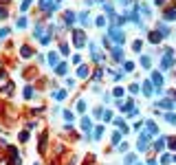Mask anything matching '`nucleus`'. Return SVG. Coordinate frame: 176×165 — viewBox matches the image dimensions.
<instances>
[{"label":"nucleus","mask_w":176,"mask_h":165,"mask_svg":"<svg viewBox=\"0 0 176 165\" xmlns=\"http://www.w3.org/2000/svg\"><path fill=\"white\" fill-rule=\"evenodd\" d=\"M110 35L117 40V44H123V31H119L117 26H110Z\"/></svg>","instance_id":"1"},{"label":"nucleus","mask_w":176,"mask_h":165,"mask_svg":"<svg viewBox=\"0 0 176 165\" xmlns=\"http://www.w3.org/2000/svg\"><path fill=\"white\" fill-rule=\"evenodd\" d=\"M73 40H75V46H84L86 38H84V33H81V31H75V33H73Z\"/></svg>","instance_id":"2"},{"label":"nucleus","mask_w":176,"mask_h":165,"mask_svg":"<svg viewBox=\"0 0 176 165\" xmlns=\"http://www.w3.org/2000/svg\"><path fill=\"white\" fill-rule=\"evenodd\" d=\"M172 60H174V57H172V51H167V55H165V57H163V68H170V66L174 64V62H172Z\"/></svg>","instance_id":"3"},{"label":"nucleus","mask_w":176,"mask_h":165,"mask_svg":"<svg viewBox=\"0 0 176 165\" xmlns=\"http://www.w3.org/2000/svg\"><path fill=\"white\" fill-rule=\"evenodd\" d=\"M152 84L161 88V84H163V77H161V73H152Z\"/></svg>","instance_id":"4"},{"label":"nucleus","mask_w":176,"mask_h":165,"mask_svg":"<svg viewBox=\"0 0 176 165\" xmlns=\"http://www.w3.org/2000/svg\"><path fill=\"white\" fill-rule=\"evenodd\" d=\"M145 143H147V139H145V136H141V139H139V143H136V148H139L141 152H143V150H145Z\"/></svg>","instance_id":"5"},{"label":"nucleus","mask_w":176,"mask_h":165,"mask_svg":"<svg viewBox=\"0 0 176 165\" xmlns=\"http://www.w3.org/2000/svg\"><path fill=\"white\" fill-rule=\"evenodd\" d=\"M147 134H154V132H156V125H154V121H147Z\"/></svg>","instance_id":"6"},{"label":"nucleus","mask_w":176,"mask_h":165,"mask_svg":"<svg viewBox=\"0 0 176 165\" xmlns=\"http://www.w3.org/2000/svg\"><path fill=\"white\" fill-rule=\"evenodd\" d=\"M143 93H145V95H152V84L150 81H143Z\"/></svg>","instance_id":"7"},{"label":"nucleus","mask_w":176,"mask_h":165,"mask_svg":"<svg viewBox=\"0 0 176 165\" xmlns=\"http://www.w3.org/2000/svg\"><path fill=\"white\" fill-rule=\"evenodd\" d=\"M81 125H84V132H86V134H88V130H93V125H90V121H88V119L81 121Z\"/></svg>","instance_id":"8"},{"label":"nucleus","mask_w":176,"mask_h":165,"mask_svg":"<svg viewBox=\"0 0 176 165\" xmlns=\"http://www.w3.org/2000/svg\"><path fill=\"white\" fill-rule=\"evenodd\" d=\"M163 145H165V139H159V141L154 143V150H156V152H159V150H163Z\"/></svg>","instance_id":"9"},{"label":"nucleus","mask_w":176,"mask_h":165,"mask_svg":"<svg viewBox=\"0 0 176 165\" xmlns=\"http://www.w3.org/2000/svg\"><path fill=\"white\" fill-rule=\"evenodd\" d=\"M165 18H167V20H174V18H176V11L174 9H167L165 11Z\"/></svg>","instance_id":"10"},{"label":"nucleus","mask_w":176,"mask_h":165,"mask_svg":"<svg viewBox=\"0 0 176 165\" xmlns=\"http://www.w3.org/2000/svg\"><path fill=\"white\" fill-rule=\"evenodd\" d=\"M150 42H161V33H150Z\"/></svg>","instance_id":"11"},{"label":"nucleus","mask_w":176,"mask_h":165,"mask_svg":"<svg viewBox=\"0 0 176 165\" xmlns=\"http://www.w3.org/2000/svg\"><path fill=\"white\" fill-rule=\"evenodd\" d=\"M165 119L170 121V123H176V115H172V112H167V115H165Z\"/></svg>","instance_id":"12"},{"label":"nucleus","mask_w":176,"mask_h":165,"mask_svg":"<svg viewBox=\"0 0 176 165\" xmlns=\"http://www.w3.org/2000/svg\"><path fill=\"white\" fill-rule=\"evenodd\" d=\"M49 62H51V64H57V53H51L49 55Z\"/></svg>","instance_id":"13"},{"label":"nucleus","mask_w":176,"mask_h":165,"mask_svg":"<svg viewBox=\"0 0 176 165\" xmlns=\"http://www.w3.org/2000/svg\"><path fill=\"white\" fill-rule=\"evenodd\" d=\"M86 75H88V68H86V66H81V68H79V77H86Z\"/></svg>","instance_id":"14"},{"label":"nucleus","mask_w":176,"mask_h":165,"mask_svg":"<svg viewBox=\"0 0 176 165\" xmlns=\"http://www.w3.org/2000/svg\"><path fill=\"white\" fill-rule=\"evenodd\" d=\"M55 97H57V99H64V97H66V93H64V90H57V93H55Z\"/></svg>","instance_id":"15"},{"label":"nucleus","mask_w":176,"mask_h":165,"mask_svg":"<svg viewBox=\"0 0 176 165\" xmlns=\"http://www.w3.org/2000/svg\"><path fill=\"white\" fill-rule=\"evenodd\" d=\"M22 55H24V57H29V55H31V49H29V46H24V49H22Z\"/></svg>","instance_id":"16"},{"label":"nucleus","mask_w":176,"mask_h":165,"mask_svg":"<svg viewBox=\"0 0 176 165\" xmlns=\"http://www.w3.org/2000/svg\"><path fill=\"white\" fill-rule=\"evenodd\" d=\"M57 73H60V75H62V73H66V64H60V66H57Z\"/></svg>","instance_id":"17"},{"label":"nucleus","mask_w":176,"mask_h":165,"mask_svg":"<svg viewBox=\"0 0 176 165\" xmlns=\"http://www.w3.org/2000/svg\"><path fill=\"white\" fill-rule=\"evenodd\" d=\"M73 20H75V15H73V13H66V22H70V24H73Z\"/></svg>","instance_id":"18"},{"label":"nucleus","mask_w":176,"mask_h":165,"mask_svg":"<svg viewBox=\"0 0 176 165\" xmlns=\"http://www.w3.org/2000/svg\"><path fill=\"white\" fill-rule=\"evenodd\" d=\"M29 5H31V0H24V2H22V7H20V9H22V11H24V9H29Z\"/></svg>","instance_id":"19"},{"label":"nucleus","mask_w":176,"mask_h":165,"mask_svg":"<svg viewBox=\"0 0 176 165\" xmlns=\"http://www.w3.org/2000/svg\"><path fill=\"white\" fill-rule=\"evenodd\" d=\"M79 20H81V22H88L90 18H88V13H81V15H79Z\"/></svg>","instance_id":"20"},{"label":"nucleus","mask_w":176,"mask_h":165,"mask_svg":"<svg viewBox=\"0 0 176 165\" xmlns=\"http://www.w3.org/2000/svg\"><path fill=\"white\" fill-rule=\"evenodd\" d=\"M141 64H143V66L147 68V66H150V57H143V60H141Z\"/></svg>","instance_id":"21"},{"label":"nucleus","mask_w":176,"mask_h":165,"mask_svg":"<svg viewBox=\"0 0 176 165\" xmlns=\"http://www.w3.org/2000/svg\"><path fill=\"white\" fill-rule=\"evenodd\" d=\"M159 106H163V108H172V101H161Z\"/></svg>","instance_id":"22"},{"label":"nucleus","mask_w":176,"mask_h":165,"mask_svg":"<svg viewBox=\"0 0 176 165\" xmlns=\"http://www.w3.org/2000/svg\"><path fill=\"white\" fill-rule=\"evenodd\" d=\"M170 148H172V150H176V139H170Z\"/></svg>","instance_id":"23"}]
</instances>
